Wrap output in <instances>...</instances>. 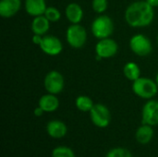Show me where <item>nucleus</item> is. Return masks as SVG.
Wrapping results in <instances>:
<instances>
[{"label": "nucleus", "mask_w": 158, "mask_h": 157, "mask_svg": "<svg viewBox=\"0 0 158 157\" xmlns=\"http://www.w3.org/2000/svg\"><path fill=\"white\" fill-rule=\"evenodd\" d=\"M118 50L117 42L111 38H105L99 40L95 45V53L102 58H109L114 56Z\"/></svg>", "instance_id": "9"}, {"label": "nucleus", "mask_w": 158, "mask_h": 157, "mask_svg": "<svg viewBox=\"0 0 158 157\" xmlns=\"http://www.w3.org/2000/svg\"><path fill=\"white\" fill-rule=\"evenodd\" d=\"M153 126L143 124L140 128H138L136 131V140L141 144L149 143L154 137V130Z\"/></svg>", "instance_id": "17"}, {"label": "nucleus", "mask_w": 158, "mask_h": 157, "mask_svg": "<svg viewBox=\"0 0 158 157\" xmlns=\"http://www.w3.org/2000/svg\"><path fill=\"white\" fill-rule=\"evenodd\" d=\"M52 157H75V154L69 147L58 146L53 150Z\"/></svg>", "instance_id": "20"}, {"label": "nucleus", "mask_w": 158, "mask_h": 157, "mask_svg": "<svg viewBox=\"0 0 158 157\" xmlns=\"http://www.w3.org/2000/svg\"><path fill=\"white\" fill-rule=\"evenodd\" d=\"M45 18L50 21V22H56L60 19L61 18V13L60 11L55 7V6H48L44 14Z\"/></svg>", "instance_id": "21"}, {"label": "nucleus", "mask_w": 158, "mask_h": 157, "mask_svg": "<svg viewBox=\"0 0 158 157\" xmlns=\"http://www.w3.org/2000/svg\"><path fill=\"white\" fill-rule=\"evenodd\" d=\"M50 28V21L45 18L44 15L34 17L31 22V31L34 34L44 35L45 34Z\"/></svg>", "instance_id": "16"}, {"label": "nucleus", "mask_w": 158, "mask_h": 157, "mask_svg": "<svg viewBox=\"0 0 158 157\" xmlns=\"http://www.w3.org/2000/svg\"><path fill=\"white\" fill-rule=\"evenodd\" d=\"M149 5H151L153 7L158 6V0H145Z\"/></svg>", "instance_id": "26"}, {"label": "nucleus", "mask_w": 158, "mask_h": 157, "mask_svg": "<svg viewBox=\"0 0 158 157\" xmlns=\"http://www.w3.org/2000/svg\"><path fill=\"white\" fill-rule=\"evenodd\" d=\"M39 106L42 107L44 112H54L59 107V100L56 94H44L39 100Z\"/></svg>", "instance_id": "15"}, {"label": "nucleus", "mask_w": 158, "mask_h": 157, "mask_svg": "<svg viewBox=\"0 0 158 157\" xmlns=\"http://www.w3.org/2000/svg\"><path fill=\"white\" fill-rule=\"evenodd\" d=\"M33 113H34V116H36V117H42L43 114L44 113V109L42 107L38 106V107H36L34 109V112Z\"/></svg>", "instance_id": "25"}, {"label": "nucleus", "mask_w": 158, "mask_h": 157, "mask_svg": "<svg viewBox=\"0 0 158 157\" xmlns=\"http://www.w3.org/2000/svg\"><path fill=\"white\" fill-rule=\"evenodd\" d=\"M75 105L77 108L81 112H90L94 105L93 100L89 96H86V95L78 96L75 101Z\"/></svg>", "instance_id": "19"}, {"label": "nucleus", "mask_w": 158, "mask_h": 157, "mask_svg": "<svg viewBox=\"0 0 158 157\" xmlns=\"http://www.w3.org/2000/svg\"><path fill=\"white\" fill-rule=\"evenodd\" d=\"M123 73L124 76L131 81H134L141 77V69L134 62H128L123 68Z\"/></svg>", "instance_id": "18"}, {"label": "nucleus", "mask_w": 158, "mask_h": 157, "mask_svg": "<svg viewBox=\"0 0 158 157\" xmlns=\"http://www.w3.org/2000/svg\"><path fill=\"white\" fill-rule=\"evenodd\" d=\"M68 20L72 24H79L83 18V10L77 3H70L67 6L65 10Z\"/></svg>", "instance_id": "14"}, {"label": "nucleus", "mask_w": 158, "mask_h": 157, "mask_svg": "<svg viewBox=\"0 0 158 157\" xmlns=\"http://www.w3.org/2000/svg\"><path fill=\"white\" fill-rule=\"evenodd\" d=\"M46 131L48 135L54 139H61L68 132L67 125L60 120H51L47 123Z\"/></svg>", "instance_id": "12"}, {"label": "nucleus", "mask_w": 158, "mask_h": 157, "mask_svg": "<svg viewBox=\"0 0 158 157\" xmlns=\"http://www.w3.org/2000/svg\"><path fill=\"white\" fill-rule=\"evenodd\" d=\"M67 42L72 48H81L87 41V31L80 24H71L66 32Z\"/></svg>", "instance_id": "4"}, {"label": "nucleus", "mask_w": 158, "mask_h": 157, "mask_svg": "<svg viewBox=\"0 0 158 157\" xmlns=\"http://www.w3.org/2000/svg\"><path fill=\"white\" fill-rule=\"evenodd\" d=\"M42 39H43V36H42V35L34 34L33 37H32V42H33V43L40 45V43H41V42H42Z\"/></svg>", "instance_id": "24"}, {"label": "nucleus", "mask_w": 158, "mask_h": 157, "mask_svg": "<svg viewBox=\"0 0 158 157\" xmlns=\"http://www.w3.org/2000/svg\"><path fill=\"white\" fill-rule=\"evenodd\" d=\"M131 50L139 56H146L152 53L153 46L150 39L143 34H135L130 40Z\"/></svg>", "instance_id": "5"}, {"label": "nucleus", "mask_w": 158, "mask_h": 157, "mask_svg": "<svg viewBox=\"0 0 158 157\" xmlns=\"http://www.w3.org/2000/svg\"><path fill=\"white\" fill-rule=\"evenodd\" d=\"M156 84H157V86H158V73H157V75H156Z\"/></svg>", "instance_id": "27"}, {"label": "nucleus", "mask_w": 158, "mask_h": 157, "mask_svg": "<svg viewBox=\"0 0 158 157\" xmlns=\"http://www.w3.org/2000/svg\"><path fill=\"white\" fill-rule=\"evenodd\" d=\"M90 117L94 125L98 128H106L111 121L109 109L102 104H96L94 105L90 111Z\"/></svg>", "instance_id": "6"}, {"label": "nucleus", "mask_w": 158, "mask_h": 157, "mask_svg": "<svg viewBox=\"0 0 158 157\" xmlns=\"http://www.w3.org/2000/svg\"><path fill=\"white\" fill-rule=\"evenodd\" d=\"M143 124L150 126L158 125V101L149 100L143 107L142 111Z\"/></svg>", "instance_id": "10"}, {"label": "nucleus", "mask_w": 158, "mask_h": 157, "mask_svg": "<svg viewBox=\"0 0 158 157\" xmlns=\"http://www.w3.org/2000/svg\"><path fill=\"white\" fill-rule=\"evenodd\" d=\"M20 0H1L0 1V16L5 19L13 17L20 9Z\"/></svg>", "instance_id": "11"}, {"label": "nucleus", "mask_w": 158, "mask_h": 157, "mask_svg": "<svg viewBox=\"0 0 158 157\" xmlns=\"http://www.w3.org/2000/svg\"><path fill=\"white\" fill-rule=\"evenodd\" d=\"M45 0H25V10L32 17L44 15L46 10Z\"/></svg>", "instance_id": "13"}, {"label": "nucleus", "mask_w": 158, "mask_h": 157, "mask_svg": "<svg viewBox=\"0 0 158 157\" xmlns=\"http://www.w3.org/2000/svg\"><path fill=\"white\" fill-rule=\"evenodd\" d=\"M39 46L44 54L51 56L59 55L63 49L61 41L57 37L53 36V35L43 36L42 42Z\"/></svg>", "instance_id": "8"}, {"label": "nucleus", "mask_w": 158, "mask_h": 157, "mask_svg": "<svg viewBox=\"0 0 158 157\" xmlns=\"http://www.w3.org/2000/svg\"><path fill=\"white\" fill-rule=\"evenodd\" d=\"M133 93L143 99H152L158 92L156 82L149 78L140 77L132 83Z\"/></svg>", "instance_id": "2"}, {"label": "nucleus", "mask_w": 158, "mask_h": 157, "mask_svg": "<svg viewBox=\"0 0 158 157\" xmlns=\"http://www.w3.org/2000/svg\"><path fill=\"white\" fill-rule=\"evenodd\" d=\"M91 31L93 35L98 40L108 38L114 31L113 20L106 15H101L93 21Z\"/></svg>", "instance_id": "3"}, {"label": "nucleus", "mask_w": 158, "mask_h": 157, "mask_svg": "<svg viewBox=\"0 0 158 157\" xmlns=\"http://www.w3.org/2000/svg\"><path fill=\"white\" fill-rule=\"evenodd\" d=\"M154 18V7L145 0L131 3L125 11V20L133 28H143L149 26L153 22Z\"/></svg>", "instance_id": "1"}, {"label": "nucleus", "mask_w": 158, "mask_h": 157, "mask_svg": "<svg viewBox=\"0 0 158 157\" xmlns=\"http://www.w3.org/2000/svg\"><path fill=\"white\" fill-rule=\"evenodd\" d=\"M106 157H132V155L128 149L114 148L107 153Z\"/></svg>", "instance_id": "22"}, {"label": "nucleus", "mask_w": 158, "mask_h": 157, "mask_svg": "<svg viewBox=\"0 0 158 157\" xmlns=\"http://www.w3.org/2000/svg\"><path fill=\"white\" fill-rule=\"evenodd\" d=\"M157 43H158V36H157Z\"/></svg>", "instance_id": "28"}, {"label": "nucleus", "mask_w": 158, "mask_h": 157, "mask_svg": "<svg viewBox=\"0 0 158 157\" xmlns=\"http://www.w3.org/2000/svg\"><path fill=\"white\" fill-rule=\"evenodd\" d=\"M107 0H93L92 6L94 12L101 14L104 13L107 8Z\"/></svg>", "instance_id": "23"}, {"label": "nucleus", "mask_w": 158, "mask_h": 157, "mask_svg": "<svg viewBox=\"0 0 158 157\" xmlns=\"http://www.w3.org/2000/svg\"><path fill=\"white\" fill-rule=\"evenodd\" d=\"M44 86L48 93H52V94L60 93L65 86L64 78L62 74L56 70H52L48 72L44 77Z\"/></svg>", "instance_id": "7"}]
</instances>
